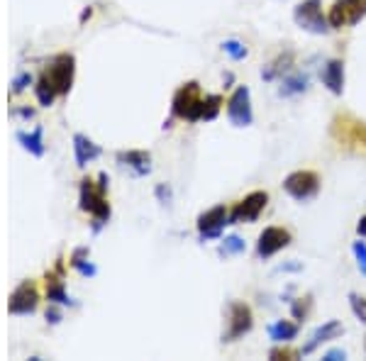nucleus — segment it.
<instances>
[{
  "instance_id": "f257e3e1",
  "label": "nucleus",
  "mask_w": 366,
  "mask_h": 361,
  "mask_svg": "<svg viewBox=\"0 0 366 361\" xmlns=\"http://www.w3.org/2000/svg\"><path fill=\"white\" fill-rule=\"evenodd\" d=\"M71 84H74V56L71 54L56 56V59L51 61L49 69L42 74L37 88H34V93H37V100L42 103L44 107H49L51 103H54L56 96L69 93Z\"/></svg>"
},
{
  "instance_id": "f03ea898",
  "label": "nucleus",
  "mask_w": 366,
  "mask_h": 361,
  "mask_svg": "<svg viewBox=\"0 0 366 361\" xmlns=\"http://www.w3.org/2000/svg\"><path fill=\"white\" fill-rule=\"evenodd\" d=\"M100 183H93L91 178L81 180V210L93 215V232H98L110 218V205H107L105 190H107V176L100 173L98 176Z\"/></svg>"
},
{
  "instance_id": "7ed1b4c3",
  "label": "nucleus",
  "mask_w": 366,
  "mask_h": 361,
  "mask_svg": "<svg viewBox=\"0 0 366 361\" xmlns=\"http://www.w3.org/2000/svg\"><path fill=\"white\" fill-rule=\"evenodd\" d=\"M174 117L185 122H198L203 120V96H200V84L198 81H188L176 91L171 103Z\"/></svg>"
},
{
  "instance_id": "20e7f679",
  "label": "nucleus",
  "mask_w": 366,
  "mask_h": 361,
  "mask_svg": "<svg viewBox=\"0 0 366 361\" xmlns=\"http://www.w3.org/2000/svg\"><path fill=\"white\" fill-rule=\"evenodd\" d=\"M293 20L298 27L311 34H327L332 29L329 20L322 15V0H301L293 10Z\"/></svg>"
},
{
  "instance_id": "39448f33",
  "label": "nucleus",
  "mask_w": 366,
  "mask_h": 361,
  "mask_svg": "<svg viewBox=\"0 0 366 361\" xmlns=\"http://www.w3.org/2000/svg\"><path fill=\"white\" fill-rule=\"evenodd\" d=\"M283 190H286L291 198L306 203V200L315 198L318 190H320V176H318L315 171H311V169L293 171V173H288V176L283 178Z\"/></svg>"
},
{
  "instance_id": "423d86ee",
  "label": "nucleus",
  "mask_w": 366,
  "mask_h": 361,
  "mask_svg": "<svg viewBox=\"0 0 366 361\" xmlns=\"http://www.w3.org/2000/svg\"><path fill=\"white\" fill-rule=\"evenodd\" d=\"M366 18V0H334L329 8V25L332 29H342L349 25H357Z\"/></svg>"
},
{
  "instance_id": "0eeeda50",
  "label": "nucleus",
  "mask_w": 366,
  "mask_h": 361,
  "mask_svg": "<svg viewBox=\"0 0 366 361\" xmlns=\"http://www.w3.org/2000/svg\"><path fill=\"white\" fill-rule=\"evenodd\" d=\"M266 203H269V193L266 190H251L244 200L235 205V210L230 213V225L237 223H256L259 215L264 213Z\"/></svg>"
},
{
  "instance_id": "6e6552de",
  "label": "nucleus",
  "mask_w": 366,
  "mask_h": 361,
  "mask_svg": "<svg viewBox=\"0 0 366 361\" xmlns=\"http://www.w3.org/2000/svg\"><path fill=\"white\" fill-rule=\"evenodd\" d=\"M228 117L235 127H249L254 120L251 112V93L247 86H237L228 100Z\"/></svg>"
},
{
  "instance_id": "1a4fd4ad",
  "label": "nucleus",
  "mask_w": 366,
  "mask_h": 361,
  "mask_svg": "<svg viewBox=\"0 0 366 361\" xmlns=\"http://www.w3.org/2000/svg\"><path fill=\"white\" fill-rule=\"evenodd\" d=\"M254 327V315H251V308L247 303H230V324L228 332H225V342H235V339L244 337L247 332H251Z\"/></svg>"
},
{
  "instance_id": "9d476101",
  "label": "nucleus",
  "mask_w": 366,
  "mask_h": 361,
  "mask_svg": "<svg viewBox=\"0 0 366 361\" xmlns=\"http://www.w3.org/2000/svg\"><path fill=\"white\" fill-rule=\"evenodd\" d=\"M288 244H291V232L286 227H264L259 242H256V254L261 259H271L281 249H286Z\"/></svg>"
},
{
  "instance_id": "9b49d317",
  "label": "nucleus",
  "mask_w": 366,
  "mask_h": 361,
  "mask_svg": "<svg viewBox=\"0 0 366 361\" xmlns=\"http://www.w3.org/2000/svg\"><path fill=\"white\" fill-rule=\"evenodd\" d=\"M230 225V213L225 205H215V208L205 210L203 215L198 218V232H200V239H218L220 232Z\"/></svg>"
},
{
  "instance_id": "f8f14e48",
  "label": "nucleus",
  "mask_w": 366,
  "mask_h": 361,
  "mask_svg": "<svg viewBox=\"0 0 366 361\" xmlns=\"http://www.w3.org/2000/svg\"><path fill=\"white\" fill-rule=\"evenodd\" d=\"M332 135L339 139V142L347 144H359V147L366 149V122H359L349 115L334 117L332 122Z\"/></svg>"
},
{
  "instance_id": "ddd939ff",
  "label": "nucleus",
  "mask_w": 366,
  "mask_h": 361,
  "mask_svg": "<svg viewBox=\"0 0 366 361\" xmlns=\"http://www.w3.org/2000/svg\"><path fill=\"white\" fill-rule=\"evenodd\" d=\"M34 308H37V291L30 283H22L13 293V298H10V313H15V315H30V313H34Z\"/></svg>"
},
{
  "instance_id": "4468645a",
  "label": "nucleus",
  "mask_w": 366,
  "mask_h": 361,
  "mask_svg": "<svg viewBox=\"0 0 366 361\" xmlns=\"http://www.w3.org/2000/svg\"><path fill=\"white\" fill-rule=\"evenodd\" d=\"M339 334H344V324L339 322V320H327V322L320 324V327L313 332L311 342L303 347V354H313L318 347H320V344L329 342V339H337Z\"/></svg>"
},
{
  "instance_id": "2eb2a0df",
  "label": "nucleus",
  "mask_w": 366,
  "mask_h": 361,
  "mask_svg": "<svg viewBox=\"0 0 366 361\" xmlns=\"http://www.w3.org/2000/svg\"><path fill=\"white\" fill-rule=\"evenodd\" d=\"M322 84L327 86L329 93L342 96L344 91V61L342 59H329L322 69Z\"/></svg>"
},
{
  "instance_id": "dca6fc26",
  "label": "nucleus",
  "mask_w": 366,
  "mask_h": 361,
  "mask_svg": "<svg viewBox=\"0 0 366 361\" xmlns=\"http://www.w3.org/2000/svg\"><path fill=\"white\" fill-rule=\"evenodd\" d=\"M117 162H120L122 166L130 169L135 176H147V173L152 171V157H149L147 152H137V149H132V152H120L117 154Z\"/></svg>"
},
{
  "instance_id": "f3484780",
  "label": "nucleus",
  "mask_w": 366,
  "mask_h": 361,
  "mask_svg": "<svg viewBox=\"0 0 366 361\" xmlns=\"http://www.w3.org/2000/svg\"><path fill=\"white\" fill-rule=\"evenodd\" d=\"M74 152H76V164H79V166H86L93 159L100 157V147H98L96 142H91L86 135L74 137Z\"/></svg>"
},
{
  "instance_id": "a211bd4d",
  "label": "nucleus",
  "mask_w": 366,
  "mask_h": 361,
  "mask_svg": "<svg viewBox=\"0 0 366 361\" xmlns=\"http://www.w3.org/2000/svg\"><path fill=\"white\" fill-rule=\"evenodd\" d=\"M269 337L274 339L276 344H288L291 339L298 337V324L288 322V320H278V322L269 324Z\"/></svg>"
},
{
  "instance_id": "6ab92c4d",
  "label": "nucleus",
  "mask_w": 366,
  "mask_h": 361,
  "mask_svg": "<svg viewBox=\"0 0 366 361\" xmlns=\"http://www.w3.org/2000/svg\"><path fill=\"white\" fill-rule=\"evenodd\" d=\"M18 139L22 142V147L27 149L32 157H42L44 154V142H42V127H34L30 135H25V132H20Z\"/></svg>"
},
{
  "instance_id": "aec40b11",
  "label": "nucleus",
  "mask_w": 366,
  "mask_h": 361,
  "mask_svg": "<svg viewBox=\"0 0 366 361\" xmlns=\"http://www.w3.org/2000/svg\"><path fill=\"white\" fill-rule=\"evenodd\" d=\"M46 298H49V303H54V306H71V298L66 296L64 283L56 281L54 276L46 278Z\"/></svg>"
},
{
  "instance_id": "412c9836",
  "label": "nucleus",
  "mask_w": 366,
  "mask_h": 361,
  "mask_svg": "<svg viewBox=\"0 0 366 361\" xmlns=\"http://www.w3.org/2000/svg\"><path fill=\"white\" fill-rule=\"evenodd\" d=\"M308 88V76L306 74H293L283 79L281 86V96H296V93H303Z\"/></svg>"
},
{
  "instance_id": "4be33fe9",
  "label": "nucleus",
  "mask_w": 366,
  "mask_h": 361,
  "mask_svg": "<svg viewBox=\"0 0 366 361\" xmlns=\"http://www.w3.org/2000/svg\"><path fill=\"white\" fill-rule=\"evenodd\" d=\"M220 110H223V96L213 93V96H205L203 98V120L205 122L215 120V117L220 115Z\"/></svg>"
},
{
  "instance_id": "5701e85b",
  "label": "nucleus",
  "mask_w": 366,
  "mask_h": 361,
  "mask_svg": "<svg viewBox=\"0 0 366 361\" xmlns=\"http://www.w3.org/2000/svg\"><path fill=\"white\" fill-rule=\"evenodd\" d=\"M86 256H89V249H76L74 251V256H71V266H74V269H79L81 273H84V276H96V266L91 264L89 259H86Z\"/></svg>"
},
{
  "instance_id": "b1692460",
  "label": "nucleus",
  "mask_w": 366,
  "mask_h": 361,
  "mask_svg": "<svg viewBox=\"0 0 366 361\" xmlns=\"http://www.w3.org/2000/svg\"><path fill=\"white\" fill-rule=\"evenodd\" d=\"M244 249H247L244 242L237 235H232V237H225L223 244H220V256H235V254H242Z\"/></svg>"
},
{
  "instance_id": "393cba45",
  "label": "nucleus",
  "mask_w": 366,
  "mask_h": 361,
  "mask_svg": "<svg viewBox=\"0 0 366 361\" xmlns=\"http://www.w3.org/2000/svg\"><path fill=\"white\" fill-rule=\"evenodd\" d=\"M349 306H352V313L357 315L359 322L366 324V298L359 293H349Z\"/></svg>"
},
{
  "instance_id": "a878e982",
  "label": "nucleus",
  "mask_w": 366,
  "mask_h": 361,
  "mask_svg": "<svg viewBox=\"0 0 366 361\" xmlns=\"http://www.w3.org/2000/svg\"><path fill=\"white\" fill-rule=\"evenodd\" d=\"M223 49H225V54H228L230 59H235V61H242L247 56V46L242 42H237V39H228V42L223 44Z\"/></svg>"
},
{
  "instance_id": "bb28decb",
  "label": "nucleus",
  "mask_w": 366,
  "mask_h": 361,
  "mask_svg": "<svg viewBox=\"0 0 366 361\" xmlns=\"http://www.w3.org/2000/svg\"><path fill=\"white\" fill-rule=\"evenodd\" d=\"M293 315H296V320H303L311 313V296L306 298H298V301H293Z\"/></svg>"
},
{
  "instance_id": "cd10ccee",
  "label": "nucleus",
  "mask_w": 366,
  "mask_h": 361,
  "mask_svg": "<svg viewBox=\"0 0 366 361\" xmlns=\"http://www.w3.org/2000/svg\"><path fill=\"white\" fill-rule=\"evenodd\" d=\"M352 251H354V259H357V264H359V271L366 276V244L364 242H354Z\"/></svg>"
},
{
  "instance_id": "c85d7f7f",
  "label": "nucleus",
  "mask_w": 366,
  "mask_h": 361,
  "mask_svg": "<svg viewBox=\"0 0 366 361\" xmlns=\"http://www.w3.org/2000/svg\"><path fill=\"white\" fill-rule=\"evenodd\" d=\"M30 84H32V76H30V74H20L18 79L13 81V91L15 93H22Z\"/></svg>"
},
{
  "instance_id": "c756f323",
  "label": "nucleus",
  "mask_w": 366,
  "mask_h": 361,
  "mask_svg": "<svg viewBox=\"0 0 366 361\" xmlns=\"http://www.w3.org/2000/svg\"><path fill=\"white\" fill-rule=\"evenodd\" d=\"M269 357L271 359H293V357H296V352H291V349H288V347H274V349H271V354H269Z\"/></svg>"
},
{
  "instance_id": "7c9ffc66",
  "label": "nucleus",
  "mask_w": 366,
  "mask_h": 361,
  "mask_svg": "<svg viewBox=\"0 0 366 361\" xmlns=\"http://www.w3.org/2000/svg\"><path fill=\"white\" fill-rule=\"evenodd\" d=\"M322 359L325 361H342V359H347V352H344V349H329Z\"/></svg>"
},
{
  "instance_id": "2f4dec72",
  "label": "nucleus",
  "mask_w": 366,
  "mask_h": 361,
  "mask_svg": "<svg viewBox=\"0 0 366 361\" xmlns=\"http://www.w3.org/2000/svg\"><path fill=\"white\" fill-rule=\"evenodd\" d=\"M46 320H49L51 324H56L61 320V313L59 310H54V308H49V310H46Z\"/></svg>"
},
{
  "instance_id": "473e14b6",
  "label": "nucleus",
  "mask_w": 366,
  "mask_h": 361,
  "mask_svg": "<svg viewBox=\"0 0 366 361\" xmlns=\"http://www.w3.org/2000/svg\"><path fill=\"white\" fill-rule=\"evenodd\" d=\"M357 235L359 237H366V215L362 220H359V225H357Z\"/></svg>"
}]
</instances>
